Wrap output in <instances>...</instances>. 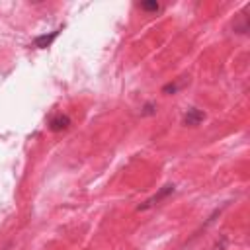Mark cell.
I'll list each match as a JSON object with an SVG mask.
<instances>
[{
	"label": "cell",
	"instance_id": "obj_7",
	"mask_svg": "<svg viewBox=\"0 0 250 250\" xmlns=\"http://www.w3.org/2000/svg\"><path fill=\"white\" fill-rule=\"evenodd\" d=\"M141 113H143V115H152V113H156V105L148 102V104H145V105H143Z\"/></svg>",
	"mask_w": 250,
	"mask_h": 250
},
{
	"label": "cell",
	"instance_id": "obj_6",
	"mask_svg": "<svg viewBox=\"0 0 250 250\" xmlns=\"http://www.w3.org/2000/svg\"><path fill=\"white\" fill-rule=\"evenodd\" d=\"M180 86H182V84H178V82H174V84L170 82V84H166V86L162 88V94H176V92L180 90Z\"/></svg>",
	"mask_w": 250,
	"mask_h": 250
},
{
	"label": "cell",
	"instance_id": "obj_3",
	"mask_svg": "<svg viewBox=\"0 0 250 250\" xmlns=\"http://www.w3.org/2000/svg\"><path fill=\"white\" fill-rule=\"evenodd\" d=\"M61 31H62V27H59V29H55V31H51V33L37 35V37L33 39V47H37V49H47V47H51V43L59 37Z\"/></svg>",
	"mask_w": 250,
	"mask_h": 250
},
{
	"label": "cell",
	"instance_id": "obj_2",
	"mask_svg": "<svg viewBox=\"0 0 250 250\" xmlns=\"http://www.w3.org/2000/svg\"><path fill=\"white\" fill-rule=\"evenodd\" d=\"M49 129L53 131V133H59V131H66L68 127H70V117L66 115V113H57V115H53L51 119H49Z\"/></svg>",
	"mask_w": 250,
	"mask_h": 250
},
{
	"label": "cell",
	"instance_id": "obj_1",
	"mask_svg": "<svg viewBox=\"0 0 250 250\" xmlns=\"http://www.w3.org/2000/svg\"><path fill=\"white\" fill-rule=\"evenodd\" d=\"M174 189H176V186H174V184H166V186H164V188H162L158 193H154V195H152V197H148V199H146L143 205H139V211H146V209L154 207L158 201H162L164 197H168L170 193H174Z\"/></svg>",
	"mask_w": 250,
	"mask_h": 250
},
{
	"label": "cell",
	"instance_id": "obj_5",
	"mask_svg": "<svg viewBox=\"0 0 250 250\" xmlns=\"http://www.w3.org/2000/svg\"><path fill=\"white\" fill-rule=\"evenodd\" d=\"M139 8L145 10V12H158L160 10V4L158 2H141Z\"/></svg>",
	"mask_w": 250,
	"mask_h": 250
},
{
	"label": "cell",
	"instance_id": "obj_4",
	"mask_svg": "<svg viewBox=\"0 0 250 250\" xmlns=\"http://www.w3.org/2000/svg\"><path fill=\"white\" fill-rule=\"evenodd\" d=\"M203 119H205V113H203L201 109L189 107V109L186 111V115H184V125H188V127H197Z\"/></svg>",
	"mask_w": 250,
	"mask_h": 250
}]
</instances>
